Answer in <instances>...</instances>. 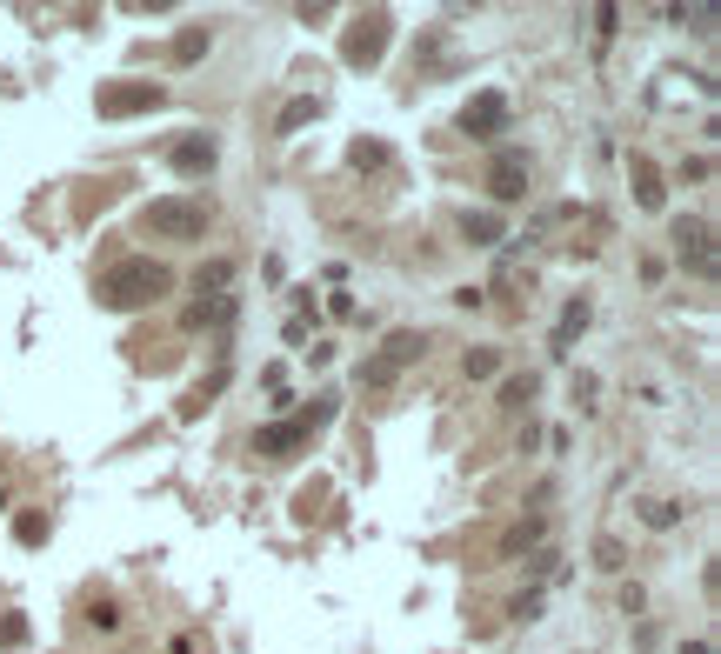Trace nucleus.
Wrapping results in <instances>:
<instances>
[{
  "label": "nucleus",
  "instance_id": "nucleus-9",
  "mask_svg": "<svg viewBox=\"0 0 721 654\" xmlns=\"http://www.w3.org/2000/svg\"><path fill=\"white\" fill-rule=\"evenodd\" d=\"M521 287H535V267L521 261V248H501V261H494L488 294H521Z\"/></svg>",
  "mask_w": 721,
  "mask_h": 654
},
{
  "label": "nucleus",
  "instance_id": "nucleus-4",
  "mask_svg": "<svg viewBox=\"0 0 721 654\" xmlns=\"http://www.w3.org/2000/svg\"><path fill=\"white\" fill-rule=\"evenodd\" d=\"M421 354H427V341L415 334V327H394V334H388V348L374 354V360H360V381H368V388H388L394 374H401L407 360H421Z\"/></svg>",
  "mask_w": 721,
  "mask_h": 654
},
{
  "label": "nucleus",
  "instance_id": "nucleus-14",
  "mask_svg": "<svg viewBox=\"0 0 721 654\" xmlns=\"http://www.w3.org/2000/svg\"><path fill=\"white\" fill-rule=\"evenodd\" d=\"M634 194H641V208H661V181L648 161H634Z\"/></svg>",
  "mask_w": 721,
  "mask_h": 654
},
{
  "label": "nucleus",
  "instance_id": "nucleus-7",
  "mask_svg": "<svg viewBox=\"0 0 721 654\" xmlns=\"http://www.w3.org/2000/svg\"><path fill=\"white\" fill-rule=\"evenodd\" d=\"M461 127H468L474 141H494V134L508 127V100H501V94H481V100H468V114H461Z\"/></svg>",
  "mask_w": 721,
  "mask_h": 654
},
{
  "label": "nucleus",
  "instance_id": "nucleus-8",
  "mask_svg": "<svg viewBox=\"0 0 721 654\" xmlns=\"http://www.w3.org/2000/svg\"><path fill=\"white\" fill-rule=\"evenodd\" d=\"M381 47H388V14H368V21L348 33V61L368 67V61H381Z\"/></svg>",
  "mask_w": 721,
  "mask_h": 654
},
{
  "label": "nucleus",
  "instance_id": "nucleus-22",
  "mask_svg": "<svg viewBox=\"0 0 721 654\" xmlns=\"http://www.w3.org/2000/svg\"><path fill=\"white\" fill-rule=\"evenodd\" d=\"M174 654H214V648H201V641H174Z\"/></svg>",
  "mask_w": 721,
  "mask_h": 654
},
{
  "label": "nucleus",
  "instance_id": "nucleus-17",
  "mask_svg": "<svg viewBox=\"0 0 721 654\" xmlns=\"http://www.w3.org/2000/svg\"><path fill=\"white\" fill-rule=\"evenodd\" d=\"M314 114H321V100H314V94H307V100H295V107L281 114V134H295L301 120H314Z\"/></svg>",
  "mask_w": 721,
  "mask_h": 654
},
{
  "label": "nucleus",
  "instance_id": "nucleus-6",
  "mask_svg": "<svg viewBox=\"0 0 721 654\" xmlns=\"http://www.w3.org/2000/svg\"><path fill=\"white\" fill-rule=\"evenodd\" d=\"M161 88L154 80H127V88H100V114L108 120H120V114H141V107H161Z\"/></svg>",
  "mask_w": 721,
  "mask_h": 654
},
{
  "label": "nucleus",
  "instance_id": "nucleus-1",
  "mask_svg": "<svg viewBox=\"0 0 721 654\" xmlns=\"http://www.w3.org/2000/svg\"><path fill=\"white\" fill-rule=\"evenodd\" d=\"M167 287H174V274H167L161 261H147V254H134V261H120V267H108V274H100V307L127 314V307L161 301Z\"/></svg>",
  "mask_w": 721,
  "mask_h": 654
},
{
  "label": "nucleus",
  "instance_id": "nucleus-3",
  "mask_svg": "<svg viewBox=\"0 0 721 654\" xmlns=\"http://www.w3.org/2000/svg\"><path fill=\"white\" fill-rule=\"evenodd\" d=\"M208 201H194V194H167V201H154V208L141 214V228L147 234H167V240H201L208 234Z\"/></svg>",
  "mask_w": 721,
  "mask_h": 654
},
{
  "label": "nucleus",
  "instance_id": "nucleus-2",
  "mask_svg": "<svg viewBox=\"0 0 721 654\" xmlns=\"http://www.w3.org/2000/svg\"><path fill=\"white\" fill-rule=\"evenodd\" d=\"M334 421V394H321L314 407H301V415H287V421H274V427H261L254 434V454H267V461H287L295 447H307L321 434V427Z\"/></svg>",
  "mask_w": 721,
  "mask_h": 654
},
{
  "label": "nucleus",
  "instance_id": "nucleus-12",
  "mask_svg": "<svg viewBox=\"0 0 721 654\" xmlns=\"http://www.w3.org/2000/svg\"><path fill=\"white\" fill-rule=\"evenodd\" d=\"M461 234H468L474 248H508V228H501V214H461Z\"/></svg>",
  "mask_w": 721,
  "mask_h": 654
},
{
  "label": "nucleus",
  "instance_id": "nucleus-19",
  "mask_svg": "<svg viewBox=\"0 0 721 654\" xmlns=\"http://www.w3.org/2000/svg\"><path fill=\"white\" fill-rule=\"evenodd\" d=\"M494 368H501V360H494L488 348H474V354H468V374H481V381H488V374H494Z\"/></svg>",
  "mask_w": 721,
  "mask_h": 654
},
{
  "label": "nucleus",
  "instance_id": "nucleus-11",
  "mask_svg": "<svg viewBox=\"0 0 721 654\" xmlns=\"http://www.w3.org/2000/svg\"><path fill=\"white\" fill-rule=\"evenodd\" d=\"M167 167H174V174H208V167H214V141H208V134H187V141H174Z\"/></svg>",
  "mask_w": 721,
  "mask_h": 654
},
{
  "label": "nucleus",
  "instance_id": "nucleus-18",
  "mask_svg": "<svg viewBox=\"0 0 721 654\" xmlns=\"http://www.w3.org/2000/svg\"><path fill=\"white\" fill-rule=\"evenodd\" d=\"M681 514H675V501H648V528H675Z\"/></svg>",
  "mask_w": 721,
  "mask_h": 654
},
{
  "label": "nucleus",
  "instance_id": "nucleus-20",
  "mask_svg": "<svg viewBox=\"0 0 721 654\" xmlns=\"http://www.w3.org/2000/svg\"><path fill=\"white\" fill-rule=\"evenodd\" d=\"M528 394H535V381H501V401H508V407H521Z\"/></svg>",
  "mask_w": 721,
  "mask_h": 654
},
{
  "label": "nucleus",
  "instance_id": "nucleus-15",
  "mask_svg": "<svg viewBox=\"0 0 721 654\" xmlns=\"http://www.w3.org/2000/svg\"><path fill=\"white\" fill-rule=\"evenodd\" d=\"M581 327H588V301H575L568 314H561V327H555V348H568V341L581 334Z\"/></svg>",
  "mask_w": 721,
  "mask_h": 654
},
{
  "label": "nucleus",
  "instance_id": "nucleus-16",
  "mask_svg": "<svg viewBox=\"0 0 721 654\" xmlns=\"http://www.w3.org/2000/svg\"><path fill=\"white\" fill-rule=\"evenodd\" d=\"M201 47H208V27H187L174 41V61H201Z\"/></svg>",
  "mask_w": 721,
  "mask_h": 654
},
{
  "label": "nucleus",
  "instance_id": "nucleus-5",
  "mask_svg": "<svg viewBox=\"0 0 721 654\" xmlns=\"http://www.w3.org/2000/svg\"><path fill=\"white\" fill-rule=\"evenodd\" d=\"M675 254L708 281V274H715V228H708V220H675Z\"/></svg>",
  "mask_w": 721,
  "mask_h": 654
},
{
  "label": "nucleus",
  "instance_id": "nucleus-13",
  "mask_svg": "<svg viewBox=\"0 0 721 654\" xmlns=\"http://www.w3.org/2000/svg\"><path fill=\"white\" fill-rule=\"evenodd\" d=\"M228 281H234V267H228V261H214V267H201V274H194V294H201V301H220V294H228Z\"/></svg>",
  "mask_w": 721,
  "mask_h": 654
},
{
  "label": "nucleus",
  "instance_id": "nucleus-21",
  "mask_svg": "<svg viewBox=\"0 0 721 654\" xmlns=\"http://www.w3.org/2000/svg\"><path fill=\"white\" fill-rule=\"evenodd\" d=\"M0 641H7V648H21V641H27V621H14V614H7V621H0Z\"/></svg>",
  "mask_w": 721,
  "mask_h": 654
},
{
  "label": "nucleus",
  "instance_id": "nucleus-10",
  "mask_svg": "<svg viewBox=\"0 0 721 654\" xmlns=\"http://www.w3.org/2000/svg\"><path fill=\"white\" fill-rule=\"evenodd\" d=\"M488 187H494V201H521L528 194V154H501L494 174H488Z\"/></svg>",
  "mask_w": 721,
  "mask_h": 654
}]
</instances>
